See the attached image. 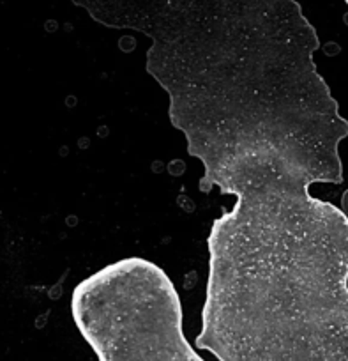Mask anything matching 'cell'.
<instances>
[{
  "mask_svg": "<svg viewBox=\"0 0 348 361\" xmlns=\"http://www.w3.org/2000/svg\"><path fill=\"white\" fill-rule=\"evenodd\" d=\"M133 29L204 163L200 192L235 197L207 238L197 349L271 360L348 310V216L309 193L343 183L348 137L313 59L318 34L297 0H159Z\"/></svg>",
  "mask_w": 348,
  "mask_h": 361,
  "instance_id": "6da1fadb",
  "label": "cell"
},
{
  "mask_svg": "<svg viewBox=\"0 0 348 361\" xmlns=\"http://www.w3.org/2000/svg\"><path fill=\"white\" fill-rule=\"evenodd\" d=\"M71 314L99 361H205L182 331V305L158 264L126 257L78 283Z\"/></svg>",
  "mask_w": 348,
  "mask_h": 361,
  "instance_id": "7a4b0ae2",
  "label": "cell"
},
{
  "mask_svg": "<svg viewBox=\"0 0 348 361\" xmlns=\"http://www.w3.org/2000/svg\"><path fill=\"white\" fill-rule=\"evenodd\" d=\"M343 213L344 214H347L348 213V192L347 193H344V197H343Z\"/></svg>",
  "mask_w": 348,
  "mask_h": 361,
  "instance_id": "3957f363",
  "label": "cell"
},
{
  "mask_svg": "<svg viewBox=\"0 0 348 361\" xmlns=\"http://www.w3.org/2000/svg\"><path fill=\"white\" fill-rule=\"evenodd\" d=\"M344 2H347V6H348V0H344Z\"/></svg>",
  "mask_w": 348,
  "mask_h": 361,
  "instance_id": "277c9868",
  "label": "cell"
}]
</instances>
